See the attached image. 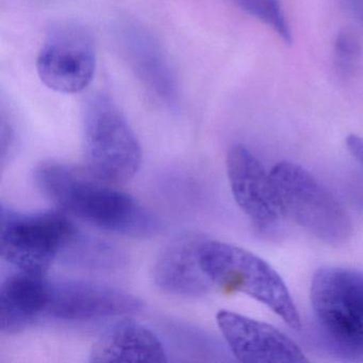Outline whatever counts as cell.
Segmentation results:
<instances>
[{
    "label": "cell",
    "mask_w": 363,
    "mask_h": 363,
    "mask_svg": "<svg viewBox=\"0 0 363 363\" xmlns=\"http://www.w3.org/2000/svg\"><path fill=\"white\" fill-rule=\"evenodd\" d=\"M35 179L59 208L99 228L133 237L158 230V222L143 206L88 169L48 161L35 169Z\"/></svg>",
    "instance_id": "1"
},
{
    "label": "cell",
    "mask_w": 363,
    "mask_h": 363,
    "mask_svg": "<svg viewBox=\"0 0 363 363\" xmlns=\"http://www.w3.org/2000/svg\"><path fill=\"white\" fill-rule=\"evenodd\" d=\"M201 264L213 286L248 295L289 326L301 328L298 310L286 284L260 257L233 244L206 239L201 248Z\"/></svg>",
    "instance_id": "2"
},
{
    "label": "cell",
    "mask_w": 363,
    "mask_h": 363,
    "mask_svg": "<svg viewBox=\"0 0 363 363\" xmlns=\"http://www.w3.org/2000/svg\"><path fill=\"white\" fill-rule=\"evenodd\" d=\"M84 133L86 169L95 177L109 184H123L139 171V140L107 95L97 93L86 101Z\"/></svg>",
    "instance_id": "3"
},
{
    "label": "cell",
    "mask_w": 363,
    "mask_h": 363,
    "mask_svg": "<svg viewBox=\"0 0 363 363\" xmlns=\"http://www.w3.org/2000/svg\"><path fill=\"white\" fill-rule=\"evenodd\" d=\"M271 177L284 216L324 243L342 245L350 239L352 224L347 212L309 172L284 161L273 167Z\"/></svg>",
    "instance_id": "4"
},
{
    "label": "cell",
    "mask_w": 363,
    "mask_h": 363,
    "mask_svg": "<svg viewBox=\"0 0 363 363\" xmlns=\"http://www.w3.org/2000/svg\"><path fill=\"white\" fill-rule=\"evenodd\" d=\"M79 230L60 212H25L1 206L0 254L21 271L45 275Z\"/></svg>",
    "instance_id": "5"
},
{
    "label": "cell",
    "mask_w": 363,
    "mask_h": 363,
    "mask_svg": "<svg viewBox=\"0 0 363 363\" xmlns=\"http://www.w3.org/2000/svg\"><path fill=\"white\" fill-rule=\"evenodd\" d=\"M40 79L50 90L76 94L86 90L96 71L92 35L77 23L50 27L37 59Z\"/></svg>",
    "instance_id": "6"
},
{
    "label": "cell",
    "mask_w": 363,
    "mask_h": 363,
    "mask_svg": "<svg viewBox=\"0 0 363 363\" xmlns=\"http://www.w3.org/2000/svg\"><path fill=\"white\" fill-rule=\"evenodd\" d=\"M114 38L121 56L146 90L169 107L178 105L177 77L158 40L139 23L130 20L116 25Z\"/></svg>",
    "instance_id": "7"
},
{
    "label": "cell",
    "mask_w": 363,
    "mask_h": 363,
    "mask_svg": "<svg viewBox=\"0 0 363 363\" xmlns=\"http://www.w3.org/2000/svg\"><path fill=\"white\" fill-rule=\"evenodd\" d=\"M138 297L105 284L84 280L50 282L45 315L62 320H91L138 313Z\"/></svg>",
    "instance_id": "8"
},
{
    "label": "cell",
    "mask_w": 363,
    "mask_h": 363,
    "mask_svg": "<svg viewBox=\"0 0 363 363\" xmlns=\"http://www.w3.org/2000/svg\"><path fill=\"white\" fill-rule=\"evenodd\" d=\"M216 322L235 358L245 363L307 362L303 350L288 335L267 323L228 310Z\"/></svg>",
    "instance_id": "9"
},
{
    "label": "cell",
    "mask_w": 363,
    "mask_h": 363,
    "mask_svg": "<svg viewBox=\"0 0 363 363\" xmlns=\"http://www.w3.org/2000/svg\"><path fill=\"white\" fill-rule=\"evenodd\" d=\"M227 173L233 197L242 211L261 230L275 226L284 216L271 173L250 150L231 146L227 155Z\"/></svg>",
    "instance_id": "10"
},
{
    "label": "cell",
    "mask_w": 363,
    "mask_h": 363,
    "mask_svg": "<svg viewBox=\"0 0 363 363\" xmlns=\"http://www.w3.org/2000/svg\"><path fill=\"white\" fill-rule=\"evenodd\" d=\"M206 239L199 233H186L171 240L155 262L156 286L178 296L197 297L210 292L214 286L201 264V248Z\"/></svg>",
    "instance_id": "11"
},
{
    "label": "cell",
    "mask_w": 363,
    "mask_h": 363,
    "mask_svg": "<svg viewBox=\"0 0 363 363\" xmlns=\"http://www.w3.org/2000/svg\"><path fill=\"white\" fill-rule=\"evenodd\" d=\"M311 303L320 327L337 346L350 354H363V326L341 294L333 267H323L314 274Z\"/></svg>",
    "instance_id": "12"
},
{
    "label": "cell",
    "mask_w": 363,
    "mask_h": 363,
    "mask_svg": "<svg viewBox=\"0 0 363 363\" xmlns=\"http://www.w3.org/2000/svg\"><path fill=\"white\" fill-rule=\"evenodd\" d=\"M91 362H167V352L158 335L131 318L108 326L95 341Z\"/></svg>",
    "instance_id": "13"
},
{
    "label": "cell",
    "mask_w": 363,
    "mask_h": 363,
    "mask_svg": "<svg viewBox=\"0 0 363 363\" xmlns=\"http://www.w3.org/2000/svg\"><path fill=\"white\" fill-rule=\"evenodd\" d=\"M50 281L45 275L21 271L8 276L0 286V328L14 333L45 315Z\"/></svg>",
    "instance_id": "14"
},
{
    "label": "cell",
    "mask_w": 363,
    "mask_h": 363,
    "mask_svg": "<svg viewBox=\"0 0 363 363\" xmlns=\"http://www.w3.org/2000/svg\"><path fill=\"white\" fill-rule=\"evenodd\" d=\"M61 261L84 269H111L122 265L124 256L113 246L79 231Z\"/></svg>",
    "instance_id": "15"
},
{
    "label": "cell",
    "mask_w": 363,
    "mask_h": 363,
    "mask_svg": "<svg viewBox=\"0 0 363 363\" xmlns=\"http://www.w3.org/2000/svg\"><path fill=\"white\" fill-rule=\"evenodd\" d=\"M233 5L273 29L282 41L292 43V33L279 0H230Z\"/></svg>",
    "instance_id": "16"
},
{
    "label": "cell",
    "mask_w": 363,
    "mask_h": 363,
    "mask_svg": "<svg viewBox=\"0 0 363 363\" xmlns=\"http://www.w3.org/2000/svg\"><path fill=\"white\" fill-rule=\"evenodd\" d=\"M337 286L356 320L363 326V276L352 269L333 267Z\"/></svg>",
    "instance_id": "17"
},
{
    "label": "cell",
    "mask_w": 363,
    "mask_h": 363,
    "mask_svg": "<svg viewBox=\"0 0 363 363\" xmlns=\"http://www.w3.org/2000/svg\"><path fill=\"white\" fill-rule=\"evenodd\" d=\"M361 48L358 38L350 29H343L337 33L333 44L335 67L344 76L350 75L356 69L360 57Z\"/></svg>",
    "instance_id": "18"
},
{
    "label": "cell",
    "mask_w": 363,
    "mask_h": 363,
    "mask_svg": "<svg viewBox=\"0 0 363 363\" xmlns=\"http://www.w3.org/2000/svg\"><path fill=\"white\" fill-rule=\"evenodd\" d=\"M16 144V133L11 116L6 114L5 110H1V159L3 164L6 159L10 158Z\"/></svg>",
    "instance_id": "19"
},
{
    "label": "cell",
    "mask_w": 363,
    "mask_h": 363,
    "mask_svg": "<svg viewBox=\"0 0 363 363\" xmlns=\"http://www.w3.org/2000/svg\"><path fill=\"white\" fill-rule=\"evenodd\" d=\"M348 152L363 167V138L357 135H348L346 139Z\"/></svg>",
    "instance_id": "20"
},
{
    "label": "cell",
    "mask_w": 363,
    "mask_h": 363,
    "mask_svg": "<svg viewBox=\"0 0 363 363\" xmlns=\"http://www.w3.org/2000/svg\"><path fill=\"white\" fill-rule=\"evenodd\" d=\"M350 4L354 13L363 24V0H350Z\"/></svg>",
    "instance_id": "21"
}]
</instances>
